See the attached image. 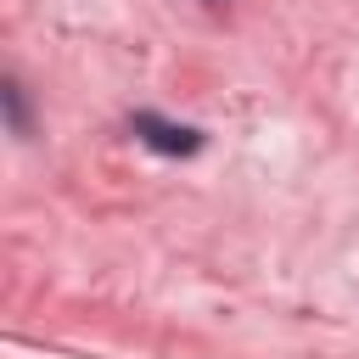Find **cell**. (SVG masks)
<instances>
[{
  "label": "cell",
  "mask_w": 359,
  "mask_h": 359,
  "mask_svg": "<svg viewBox=\"0 0 359 359\" xmlns=\"http://www.w3.org/2000/svg\"><path fill=\"white\" fill-rule=\"evenodd\" d=\"M135 135H140L146 146L168 151V157H191V151L202 146V135H196V129H185V123H168V118H157V112H135Z\"/></svg>",
  "instance_id": "cell-1"
},
{
  "label": "cell",
  "mask_w": 359,
  "mask_h": 359,
  "mask_svg": "<svg viewBox=\"0 0 359 359\" xmlns=\"http://www.w3.org/2000/svg\"><path fill=\"white\" fill-rule=\"evenodd\" d=\"M6 112H11V129L22 135L28 123H22V95H17V84H6Z\"/></svg>",
  "instance_id": "cell-2"
}]
</instances>
